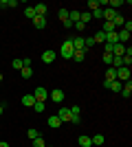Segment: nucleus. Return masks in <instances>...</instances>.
<instances>
[{
    "label": "nucleus",
    "instance_id": "7ed1b4c3",
    "mask_svg": "<svg viewBox=\"0 0 132 147\" xmlns=\"http://www.w3.org/2000/svg\"><path fill=\"white\" fill-rule=\"evenodd\" d=\"M64 97H66V94H64V90H60V88H55L53 92H49V99L53 101V103H62Z\"/></svg>",
    "mask_w": 132,
    "mask_h": 147
},
{
    "label": "nucleus",
    "instance_id": "f8f14e48",
    "mask_svg": "<svg viewBox=\"0 0 132 147\" xmlns=\"http://www.w3.org/2000/svg\"><path fill=\"white\" fill-rule=\"evenodd\" d=\"M33 9H35V16H44V18H46V9H49V7L44 5V2H40V5H35V7H33Z\"/></svg>",
    "mask_w": 132,
    "mask_h": 147
},
{
    "label": "nucleus",
    "instance_id": "ea45409f",
    "mask_svg": "<svg viewBox=\"0 0 132 147\" xmlns=\"http://www.w3.org/2000/svg\"><path fill=\"white\" fill-rule=\"evenodd\" d=\"M2 112H5V105H0V117H2Z\"/></svg>",
    "mask_w": 132,
    "mask_h": 147
},
{
    "label": "nucleus",
    "instance_id": "5701e85b",
    "mask_svg": "<svg viewBox=\"0 0 132 147\" xmlns=\"http://www.w3.org/2000/svg\"><path fill=\"white\" fill-rule=\"evenodd\" d=\"M29 77H33V70L29 66H22V79H29Z\"/></svg>",
    "mask_w": 132,
    "mask_h": 147
},
{
    "label": "nucleus",
    "instance_id": "423d86ee",
    "mask_svg": "<svg viewBox=\"0 0 132 147\" xmlns=\"http://www.w3.org/2000/svg\"><path fill=\"white\" fill-rule=\"evenodd\" d=\"M55 57H57V53H55V51H44V53H42V61H44V64H53V61H55Z\"/></svg>",
    "mask_w": 132,
    "mask_h": 147
},
{
    "label": "nucleus",
    "instance_id": "f3484780",
    "mask_svg": "<svg viewBox=\"0 0 132 147\" xmlns=\"http://www.w3.org/2000/svg\"><path fill=\"white\" fill-rule=\"evenodd\" d=\"M79 16H82V13L77 11V9H73V11H68V22H73V24H75V22H79Z\"/></svg>",
    "mask_w": 132,
    "mask_h": 147
},
{
    "label": "nucleus",
    "instance_id": "20e7f679",
    "mask_svg": "<svg viewBox=\"0 0 132 147\" xmlns=\"http://www.w3.org/2000/svg\"><path fill=\"white\" fill-rule=\"evenodd\" d=\"M57 119H60L62 123H68L70 119H73V114H70V108H60V110H57Z\"/></svg>",
    "mask_w": 132,
    "mask_h": 147
},
{
    "label": "nucleus",
    "instance_id": "a878e982",
    "mask_svg": "<svg viewBox=\"0 0 132 147\" xmlns=\"http://www.w3.org/2000/svg\"><path fill=\"white\" fill-rule=\"evenodd\" d=\"M101 31H104V33H112V31H114V24H112V22H106V24L101 26Z\"/></svg>",
    "mask_w": 132,
    "mask_h": 147
},
{
    "label": "nucleus",
    "instance_id": "4468645a",
    "mask_svg": "<svg viewBox=\"0 0 132 147\" xmlns=\"http://www.w3.org/2000/svg\"><path fill=\"white\" fill-rule=\"evenodd\" d=\"M33 103H35V97H33V94H24V97H22V105L33 108Z\"/></svg>",
    "mask_w": 132,
    "mask_h": 147
},
{
    "label": "nucleus",
    "instance_id": "473e14b6",
    "mask_svg": "<svg viewBox=\"0 0 132 147\" xmlns=\"http://www.w3.org/2000/svg\"><path fill=\"white\" fill-rule=\"evenodd\" d=\"M79 112H82L79 105H73V108H70V114H73V117H79Z\"/></svg>",
    "mask_w": 132,
    "mask_h": 147
},
{
    "label": "nucleus",
    "instance_id": "0eeeda50",
    "mask_svg": "<svg viewBox=\"0 0 132 147\" xmlns=\"http://www.w3.org/2000/svg\"><path fill=\"white\" fill-rule=\"evenodd\" d=\"M70 42H73V49H75V51H84V37L82 35L70 37ZM84 53H86V51H84Z\"/></svg>",
    "mask_w": 132,
    "mask_h": 147
},
{
    "label": "nucleus",
    "instance_id": "b1692460",
    "mask_svg": "<svg viewBox=\"0 0 132 147\" xmlns=\"http://www.w3.org/2000/svg\"><path fill=\"white\" fill-rule=\"evenodd\" d=\"M84 57H86L84 51H75V53H73V59H75V61H84Z\"/></svg>",
    "mask_w": 132,
    "mask_h": 147
},
{
    "label": "nucleus",
    "instance_id": "412c9836",
    "mask_svg": "<svg viewBox=\"0 0 132 147\" xmlns=\"http://www.w3.org/2000/svg\"><path fill=\"white\" fill-rule=\"evenodd\" d=\"M57 16H60V20H62V24H64V22L68 20V9H60V11H57Z\"/></svg>",
    "mask_w": 132,
    "mask_h": 147
},
{
    "label": "nucleus",
    "instance_id": "ddd939ff",
    "mask_svg": "<svg viewBox=\"0 0 132 147\" xmlns=\"http://www.w3.org/2000/svg\"><path fill=\"white\" fill-rule=\"evenodd\" d=\"M114 79H117V68L108 66V70H106V81H114Z\"/></svg>",
    "mask_w": 132,
    "mask_h": 147
},
{
    "label": "nucleus",
    "instance_id": "37998d69",
    "mask_svg": "<svg viewBox=\"0 0 132 147\" xmlns=\"http://www.w3.org/2000/svg\"><path fill=\"white\" fill-rule=\"evenodd\" d=\"M0 88H2V84H0Z\"/></svg>",
    "mask_w": 132,
    "mask_h": 147
},
{
    "label": "nucleus",
    "instance_id": "58836bf2",
    "mask_svg": "<svg viewBox=\"0 0 132 147\" xmlns=\"http://www.w3.org/2000/svg\"><path fill=\"white\" fill-rule=\"evenodd\" d=\"M0 147H9V143H7V141H0Z\"/></svg>",
    "mask_w": 132,
    "mask_h": 147
},
{
    "label": "nucleus",
    "instance_id": "39448f33",
    "mask_svg": "<svg viewBox=\"0 0 132 147\" xmlns=\"http://www.w3.org/2000/svg\"><path fill=\"white\" fill-rule=\"evenodd\" d=\"M117 79L119 81H130V68H126V66L117 68Z\"/></svg>",
    "mask_w": 132,
    "mask_h": 147
},
{
    "label": "nucleus",
    "instance_id": "f03ea898",
    "mask_svg": "<svg viewBox=\"0 0 132 147\" xmlns=\"http://www.w3.org/2000/svg\"><path fill=\"white\" fill-rule=\"evenodd\" d=\"M33 97H35V101H46V99H49V90L44 86H38L33 90Z\"/></svg>",
    "mask_w": 132,
    "mask_h": 147
},
{
    "label": "nucleus",
    "instance_id": "79ce46f5",
    "mask_svg": "<svg viewBox=\"0 0 132 147\" xmlns=\"http://www.w3.org/2000/svg\"><path fill=\"white\" fill-rule=\"evenodd\" d=\"M0 55H2V51H0Z\"/></svg>",
    "mask_w": 132,
    "mask_h": 147
},
{
    "label": "nucleus",
    "instance_id": "72a5a7b5",
    "mask_svg": "<svg viewBox=\"0 0 132 147\" xmlns=\"http://www.w3.org/2000/svg\"><path fill=\"white\" fill-rule=\"evenodd\" d=\"M108 5H110V9H117V7L123 5V0H112V2H108Z\"/></svg>",
    "mask_w": 132,
    "mask_h": 147
},
{
    "label": "nucleus",
    "instance_id": "c85d7f7f",
    "mask_svg": "<svg viewBox=\"0 0 132 147\" xmlns=\"http://www.w3.org/2000/svg\"><path fill=\"white\" fill-rule=\"evenodd\" d=\"M33 110L35 112H44V101H35V103H33Z\"/></svg>",
    "mask_w": 132,
    "mask_h": 147
},
{
    "label": "nucleus",
    "instance_id": "cd10ccee",
    "mask_svg": "<svg viewBox=\"0 0 132 147\" xmlns=\"http://www.w3.org/2000/svg\"><path fill=\"white\" fill-rule=\"evenodd\" d=\"M90 16H93V18H104V9H93V11H90Z\"/></svg>",
    "mask_w": 132,
    "mask_h": 147
},
{
    "label": "nucleus",
    "instance_id": "4c0bfd02",
    "mask_svg": "<svg viewBox=\"0 0 132 147\" xmlns=\"http://www.w3.org/2000/svg\"><path fill=\"white\" fill-rule=\"evenodd\" d=\"M7 7H18V0H7Z\"/></svg>",
    "mask_w": 132,
    "mask_h": 147
},
{
    "label": "nucleus",
    "instance_id": "4be33fe9",
    "mask_svg": "<svg viewBox=\"0 0 132 147\" xmlns=\"http://www.w3.org/2000/svg\"><path fill=\"white\" fill-rule=\"evenodd\" d=\"M123 22H126V20H123V16H119V13H117V18L112 20V24H114V31H117V26H123Z\"/></svg>",
    "mask_w": 132,
    "mask_h": 147
},
{
    "label": "nucleus",
    "instance_id": "aec40b11",
    "mask_svg": "<svg viewBox=\"0 0 132 147\" xmlns=\"http://www.w3.org/2000/svg\"><path fill=\"white\" fill-rule=\"evenodd\" d=\"M93 40L95 42H106V33H104V31H97V33L93 35Z\"/></svg>",
    "mask_w": 132,
    "mask_h": 147
},
{
    "label": "nucleus",
    "instance_id": "9d476101",
    "mask_svg": "<svg viewBox=\"0 0 132 147\" xmlns=\"http://www.w3.org/2000/svg\"><path fill=\"white\" fill-rule=\"evenodd\" d=\"M121 88H123V81L114 79V81H110V86H108V90H112V92H121Z\"/></svg>",
    "mask_w": 132,
    "mask_h": 147
},
{
    "label": "nucleus",
    "instance_id": "c9c22d12",
    "mask_svg": "<svg viewBox=\"0 0 132 147\" xmlns=\"http://www.w3.org/2000/svg\"><path fill=\"white\" fill-rule=\"evenodd\" d=\"M123 31H128V33L132 31V22H130V20H128V22H123Z\"/></svg>",
    "mask_w": 132,
    "mask_h": 147
},
{
    "label": "nucleus",
    "instance_id": "f257e3e1",
    "mask_svg": "<svg viewBox=\"0 0 132 147\" xmlns=\"http://www.w3.org/2000/svg\"><path fill=\"white\" fill-rule=\"evenodd\" d=\"M73 53H75V49H73V42H70V37H68L66 42H62V49H60V55H62L64 59H73Z\"/></svg>",
    "mask_w": 132,
    "mask_h": 147
},
{
    "label": "nucleus",
    "instance_id": "f704fd0d",
    "mask_svg": "<svg viewBox=\"0 0 132 147\" xmlns=\"http://www.w3.org/2000/svg\"><path fill=\"white\" fill-rule=\"evenodd\" d=\"M104 61L110 66V64H112V55H110V53H104Z\"/></svg>",
    "mask_w": 132,
    "mask_h": 147
},
{
    "label": "nucleus",
    "instance_id": "6ab92c4d",
    "mask_svg": "<svg viewBox=\"0 0 132 147\" xmlns=\"http://www.w3.org/2000/svg\"><path fill=\"white\" fill-rule=\"evenodd\" d=\"M130 92H132V84H130V81H126L123 88H121V94H123V97H130Z\"/></svg>",
    "mask_w": 132,
    "mask_h": 147
},
{
    "label": "nucleus",
    "instance_id": "e433bc0d",
    "mask_svg": "<svg viewBox=\"0 0 132 147\" xmlns=\"http://www.w3.org/2000/svg\"><path fill=\"white\" fill-rule=\"evenodd\" d=\"M73 26H75L77 31H84V29H86V24H84V22H75V24H73Z\"/></svg>",
    "mask_w": 132,
    "mask_h": 147
},
{
    "label": "nucleus",
    "instance_id": "a19ab883",
    "mask_svg": "<svg viewBox=\"0 0 132 147\" xmlns=\"http://www.w3.org/2000/svg\"><path fill=\"white\" fill-rule=\"evenodd\" d=\"M2 79H5V75H2V73H0V84H2Z\"/></svg>",
    "mask_w": 132,
    "mask_h": 147
},
{
    "label": "nucleus",
    "instance_id": "2f4dec72",
    "mask_svg": "<svg viewBox=\"0 0 132 147\" xmlns=\"http://www.w3.org/2000/svg\"><path fill=\"white\" fill-rule=\"evenodd\" d=\"M11 66L16 68V70H22V59H13V61H11Z\"/></svg>",
    "mask_w": 132,
    "mask_h": 147
},
{
    "label": "nucleus",
    "instance_id": "2eb2a0df",
    "mask_svg": "<svg viewBox=\"0 0 132 147\" xmlns=\"http://www.w3.org/2000/svg\"><path fill=\"white\" fill-rule=\"evenodd\" d=\"M104 44H119V40H117V31L106 33V42H104Z\"/></svg>",
    "mask_w": 132,
    "mask_h": 147
},
{
    "label": "nucleus",
    "instance_id": "7c9ffc66",
    "mask_svg": "<svg viewBox=\"0 0 132 147\" xmlns=\"http://www.w3.org/2000/svg\"><path fill=\"white\" fill-rule=\"evenodd\" d=\"M26 136H29V138H31V141H33V138H38V129H26Z\"/></svg>",
    "mask_w": 132,
    "mask_h": 147
},
{
    "label": "nucleus",
    "instance_id": "393cba45",
    "mask_svg": "<svg viewBox=\"0 0 132 147\" xmlns=\"http://www.w3.org/2000/svg\"><path fill=\"white\" fill-rule=\"evenodd\" d=\"M24 16L29 20H33V18H35V9H33V7H26V9H24Z\"/></svg>",
    "mask_w": 132,
    "mask_h": 147
},
{
    "label": "nucleus",
    "instance_id": "bb28decb",
    "mask_svg": "<svg viewBox=\"0 0 132 147\" xmlns=\"http://www.w3.org/2000/svg\"><path fill=\"white\" fill-rule=\"evenodd\" d=\"M33 147H46V143H44V138H42V136L33 138Z\"/></svg>",
    "mask_w": 132,
    "mask_h": 147
},
{
    "label": "nucleus",
    "instance_id": "6e6552de",
    "mask_svg": "<svg viewBox=\"0 0 132 147\" xmlns=\"http://www.w3.org/2000/svg\"><path fill=\"white\" fill-rule=\"evenodd\" d=\"M33 26L42 31L44 26H46V18H44V16H35V18H33Z\"/></svg>",
    "mask_w": 132,
    "mask_h": 147
},
{
    "label": "nucleus",
    "instance_id": "dca6fc26",
    "mask_svg": "<svg viewBox=\"0 0 132 147\" xmlns=\"http://www.w3.org/2000/svg\"><path fill=\"white\" fill-rule=\"evenodd\" d=\"M77 143L82 147H93V143H90V136H86V134H82L79 138H77Z\"/></svg>",
    "mask_w": 132,
    "mask_h": 147
},
{
    "label": "nucleus",
    "instance_id": "c756f323",
    "mask_svg": "<svg viewBox=\"0 0 132 147\" xmlns=\"http://www.w3.org/2000/svg\"><path fill=\"white\" fill-rule=\"evenodd\" d=\"M88 7H90V11H93V9H101L99 0H88Z\"/></svg>",
    "mask_w": 132,
    "mask_h": 147
},
{
    "label": "nucleus",
    "instance_id": "1a4fd4ad",
    "mask_svg": "<svg viewBox=\"0 0 132 147\" xmlns=\"http://www.w3.org/2000/svg\"><path fill=\"white\" fill-rule=\"evenodd\" d=\"M104 18H106V22H112V20L117 18V11L110 9V7H106V9H104Z\"/></svg>",
    "mask_w": 132,
    "mask_h": 147
},
{
    "label": "nucleus",
    "instance_id": "9b49d317",
    "mask_svg": "<svg viewBox=\"0 0 132 147\" xmlns=\"http://www.w3.org/2000/svg\"><path fill=\"white\" fill-rule=\"evenodd\" d=\"M49 127H53V129H57L60 127V125H62V121H60V119H57V114H53V117H49Z\"/></svg>",
    "mask_w": 132,
    "mask_h": 147
},
{
    "label": "nucleus",
    "instance_id": "a211bd4d",
    "mask_svg": "<svg viewBox=\"0 0 132 147\" xmlns=\"http://www.w3.org/2000/svg\"><path fill=\"white\" fill-rule=\"evenodd\" d=\"M104 141H106V138H104V134H95V136H90V143H93V145H104Z\"/></svg>",
    "mask_w": 132,
    "mask_h": 147
}]
</instances>
